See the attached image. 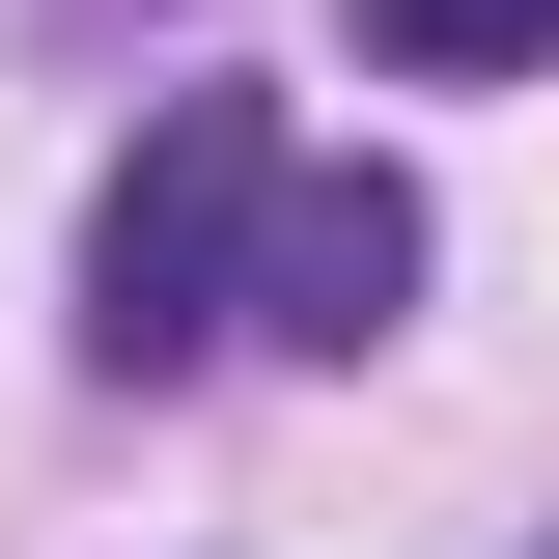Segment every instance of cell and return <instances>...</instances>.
<instances>
[{
  "instance_id": "3",
  "label": "cell",
  "mask_w": 559,
  "mask_h": 559,
  "mask_svg": "<svg viewBox=\"0 0 559 559\" xmlns=\"http://www.w3.org/2000/svg\"><path fill=\"white\" fill-rule=\"evenodd\" d=\"M364 57H392V84H532L559 0H364Z\"/></svg>"
},
{
  "instance_id": "2",
  "label": "cell",
  "mask_w": 559,
  "mask_h": 559,
  "mask_svg": "<svg viewBox=\"0 0 559 559\" xmlns=\"http://www.w3.org/2000/svg\"><path fill=\"white\" fill-rule=\"evenodd\" d=\"M252 336H280V364L419 336V168H280V224H252Z\"/></svg>"
},
{
  "instance_id": "4",
  "label": "cell",
  "mask_w": 559,
  "mask_h": 559,
  "mask_svg": "<svg viewBox=\"0 0 559 559\" xmlns=\"http://www.w3.org/2000/svg\"><path fill=\"white\" fill-rule=\"evenodd\" d=\"M532 559H559V532H532Z\"/></svg>"
},
{
  "instance_id": "1",
  "label": "cell",
  "mask_w": 559,
  "mask_h": 559,
  "mask_svg": "<svg viewBox=\"0 0 559 559\" xmlns=\"http://www.w3.org/2000/svg\"><path fill=\"white\" fill-rule=\"evenodd\" d=\"M252 224H280V112L252 84H168L112 140V197H84V364L168 392L197 336H252Z\"/></svg>"
}]
</instances>
